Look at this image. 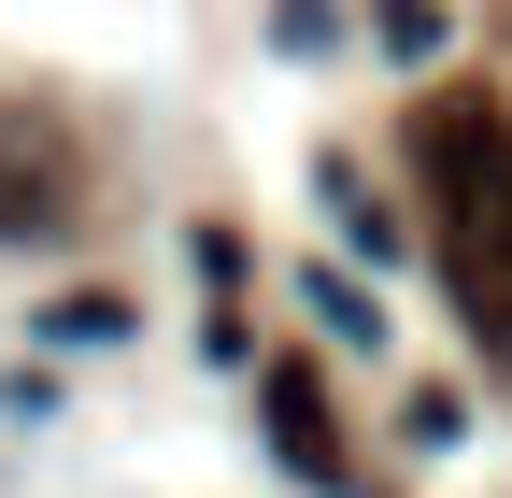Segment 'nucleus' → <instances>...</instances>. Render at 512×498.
I'll use <instances>...</instances> for the list:
<instances>
[{"label":"nucleus","mask_w":512,"mask_h":498,"mask_svg":"<svg viewBox=\"0 0 512 498\" xmlns=\"http://www.w3.org/2000/svg\"><path fill=\"white\" fill-rule=\"evenodd\" d=\"M427 200H441V271H456V314L484 328V356H512V129L484 100H427Z\"/></svg>","instance_id":"obj_1"},{"label":"nucleus","mask_w":512,"mask_h":498,"mask_svg":"<svg viewBox=\"0 0 512 498\" xmlns=\"http://www.w3.org/2000/svg\"><path fill=\"white\" fill-rule=\"evenodd\" d=\"M57 214V171H43V143L29 129H0V228H43Z\"/></svg>","instance_id":"obj_3"},{"label":"nucleus","mask_w":512,"mask_h":498,"mask_svg":"<svg viewBox=\"0 0 512 498\" xmlns=\"http://www.w3.org/2000/svg\"><path fill=\"white\" fill-rule=\"evenodd\" d=\"M370 43H384V57H441V15H427V0H384Z\"/></svg>","instance_id":"obj_4"},{"label":"nucleus","mask_w":512,"mask_h":498,"mask_svg":"<svg viewBox=\"0 0 512 498\" xmlns=\"http://www.w3.org/2000/svg\"><path fill=\"white\" fill-rule=\"evenodd\" d=\"M256 413H271V442H285V470H313V484H342V427H328V399H313V370H256Z\"/></svg>","instance_id":"obj_2"}]
</instances>
